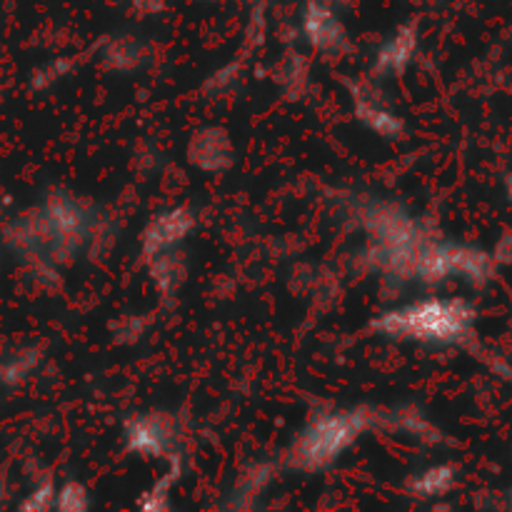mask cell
I'll list each match as a JSON object with an SVG mask.
<instances>
[{
  "label": "cell",
  "mask_w": 512,
  "mask_h": 512,
  "mask_svg": "<svg viewBox=\"0 0 512 512\" xmlns=\"http://www.w3.org/2000/svg\"><path fill=\"white\" fill-rule=\"evenodd\" d=\"M470 323V310L463 303H423L405 313V328L413 330L420 338L453 340L465 333Z\"/></svg>",
  "instance_id": "6da1fadb"
}]
</instances>
